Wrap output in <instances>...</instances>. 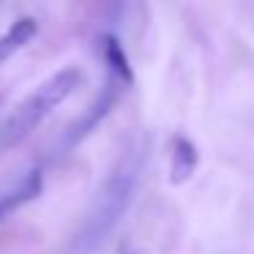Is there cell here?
<instances>
[{
	"instance_id": "cell-5",
	"label": "cell",
	"mask_w": 254,
	"mask_h": 254,
	"mask_svg": "<svg viewBox=\"0 0 254 254\" xmlns=\"http://www.w3.org/2000/svg\"><path fill=\"white\" fill-rule=\"evenodd\" d=\"M118 3H121V0H118Z\"/></svg>"
},
{
	"instance_id": "cell-4",
	"label": "cell",
	"mask_w": 254,
	"mask_h": 254,
	"mask_svg": "<svg viewBox=\"0 0 254 254\" xmlns=\"http://www.w3.org/2000/svg\"><path fill=\"white\" fill-rule=\"evenodd\" d=\"M36 30H39L36 19H30V17L17 19V22L8 28V33L0 36V63L8 61V58H11L17 50H22L25 44H30V41H33V36H36Z\"/></svg>"
},
{
	"instance_id": "cell-1",
	"label": "cell",
	"mask_w": 254,
	"mask_h": 254,
	"mask_svg": "<svg viewBox=\"0 0 254 254\" xmlns=\"http://www.w3.org/2000/svg\"><path fill=\"white\" fill-rule=\"evenodd\" d=\"M142 161H145L142 148H131L118 159V164L112 167L110 175L101 183L99 194H96L88 216L79 224L77 235L68 243V254H96L104 246V241L112 235V230L123 219V213H126L128 202L134 197Z\"/></svg>"
},
{
	"instance_id": "cell-3",
	"label": "cell",
	"mask_w": 254,
	"mask_h": 254,
	"mask_svg": "<svg viewBox=\"0 0 254 254\" xmlns=\"http://www.w3.org/2000/svg\"><path fill=\"white\" fill-rule=\"evenodd\" d=\"M197 164H199V153H197V148L191 145V139H186V137H175V139H172V156H170V181L175 183V186L186 183L189 178L194 175Z\"/></svg>"
},
{
	"instance_id": "cell-2",
	"label": "cell",
	"mask_w": 254,
	"mask_h": 254,
	"mask_svg": "<svg viewBox=\"0 0 254 254\" xmlns=\"http://www.w3.org/2000/svg\"><path fill=\"white\" fill-rule=\"evenodd\" d=\"M79 85H82V71L74 66L61 68L47 82H41L28 99H22L14 107L6 123L0 126V150H8L14 145H19L22 139H28Z\"/></svg>"
}]
</instances>
